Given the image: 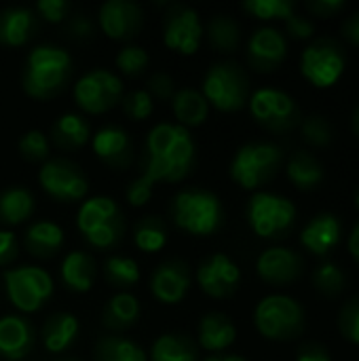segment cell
Instances as JSON below:
<instances>
[{"mask_svg":"<svg viewBox=\"0 0 359 361\" xmlns=\"http://www.w3.org/2000/svg\"><path fill=\"white\" fill-rule=\"evenodd\" d=\"M258 332L271 341H292L305 328V311L290 296L273 294L260 300L254 313Z\"/></svg>","mask_w":359,"mask_h":361,"instance_id":"3","label":"cell"},{"mask_svg":"<svg viewBox=\"0 0 359 361\" xmlns=\"http://www.w3.org/2000/svg\"><path fill=\"white\" fill-rule=\"evenodd\" d=\"M70 55L53 44L36 47L23 70V87L32 97H51L55 95L70 76Z\"/></svg>","mask_w":359,"mask_h":361,"instance_id":"2","label":"cell"},{"mask_svg":"<svg viewBox=\"0 0 359 361\" xmlns=\"http://www.w3.org/2000/svg\"><path fill=\"white\" fill-rule=\"evenodd\" d=\"M195 144L186 127L161 123L150 129L146 140L144 173L152 182H178L193 165Z\"/></svg>","mask_w":359,"mask_h":361,"instance_id":"1","label":"cell"},{"mask_svg":"<svg viewBox=\"0 0 359 361\" xmlns=\"http://www.w3.org/2000/svg\"><path fill=\"white\" fill-rule=\"evenodd\" d=\"M36 30V17L30 8L11 6L0 13V42L8 47L23 44Z\"/></svg>","mask_w":359,"mask_h":361,"instance_id":"23","label":"cell"},{"mask_svg":"<svg viewBox=\"0 0 359 361\" xmlns=\"http://www.w3.org/2000/svg\"><path fill=\"white\" fill-rule=\"evenodd\" d=\"M205 361H245L239 355H218V357H207Z\"/></svg>","mask_w":359,"mask_h":361,"instance_id":"55","label":"cell"},{"mask_svg":"<svg viewBox=\"0 0 359 361\" xmlns=\"http://www.w3.org/2000/svg\"><path fill=\"white\" fill-rule=\"evenodd\" d=\"M152 186H154V182H152L146 173H142V176H140L138 180H133V182L129 184V188H127V199H129V203L135 205V207L148 203V199L152 197Z\"/></svg>","mask_w":359,"mask_h":361,"instance_id":"45","label":"cell"},{"mask_svg":"<svg viewBox=\"0 0 359 361\" xmlns=\"http://www.w3.org/2000/svg\"><path fill=\"white\" fill-rule=\"evenodd\" d=\"M343 34H345V38H349V42H353L355 47H359V13H353L351 17L345 19Z\"/></svg>","mask_w":359,"mask_h":361,"instance_id":"53","label":"cell"},{"mask_svg":"<svg viewBox=\"0 0 359 361\" xmlns=\"http://www.w3.org/2000/svg\"><path fill=\"white\" fill-rule=\"evenodd\" d=\"M138 315H140L138 298L127 292H121L108 300L102 319H104V326L110 330H125L135 324Z\"/></svg>","mask_w":359,"mask_h":361,"instance_id":"28","label":"cell"},{"mask_svg":"<svg viewBox=\"0 0 359 361\" xmlns=\"http://www.w3.org/2000/svg\"><path fill=\"white\" fill-rule=\"evenodd\" d=\"M349 252L353 254V258L358 260L359 264V222L355 224V228H353V233L349 237Z\"/></svg>","mask_w":359,"mask_h":361,"instance_id":"54","label":"cell"},{"mask_svg":"<svg viewBox=\"0 0 359 361\" xmlns=\"http://www.w3.org/2000/svg\"><path fill=\"white\" fill-rule=\"evenodd\" d=\"M286 30L292 38H298V40H305V38H311L313 32H315V25L313 21H309L307 17H300V15H290L286 19Z\"/></svg>","mask_w":359,"mask_h":361,"instance_id":"46","label":"cell"},{"mask_svg":"<svg viewBox=\"0 0 359 361\" xmlns=\"http://www.w3.org/2000/svg\"><path fill=\"white\" fill-rule=\"evenodd\" d=\"M34 209V199L25 188L13 186L0 192V222L4 224H19L30 218Z\"/></svg>","mask_w":359,"mask_h":361,"instance_id":"33","label":"cell"},{"mask_svg":"<svg viewBox=\"0 0 359 361\" xmlns=\"http://www.w3.org/2000/svg\"><path fill=\"white\" fill-rule=\"evenodd\" d=\"M303 135L313 146H328L334 137V129L326 116H309L303 123Z\"/></svg>","mask_w":359,"mask_h":361,"instance_id":"40","label":"cell"},{"mask_svg":"<svg viewBox=\"0 0 359 361\" xmlns=\"http://www.w3.org/2000/svg\"><path fill=\"white\" fill-rule=\"evenodd\" d=\"M300 70H303V76L320 89H328L336 85V80L345 72L343 47L330 38L315 40L313 44L305 49L303 59H300Z\"/></svg>","mask_w":359,"mask_h":361,"instance_id":"9","label":"cell"},{"mask_svg":"<svg viewBox=\"0 0 359 361\" xmlns=\"http://www.w3.org/2000/svg\"><path fill=\"white\" fill-rule=\"evenodd\" d=\"M288 53L286 38L275 27H260L252 34L248 42V59L260 72L275 70Z\"/></svg>","mask_w":359,"mask_h":361,"instance_id":"16","label":"cell"},{"mask_svg":"<svg viewBox=\"0 0 359 361\" xmlns=\"http://www.w3.org/2000/svg\"><path fill=\"white\" fill-rule=\"evenodd\" d=\"M250 110L260 125L273 131H288L300 118L296 102L279 89H258L250 97Z\"/></svg>","mask_w":359,"mask_h":361,"instance_id":"11","label":"cell"},{"mask_svg":"<svg viewBox=\"0 0 359 361\" xmlns=\"http://www.w3.org/2000/svg\"><path fill=\"white\" fill-rule=\"evenodd\" d=\"M165 241H167V233H165V226H163L161 218L146 216L135 224L133 243L142 252H159L165 245Z\"/></svg>","mask_w":359,"mask_h":361,"instance_id":"35","label":"cell"},{"mask_svg":"<svg viewBox=\"0 0 359 361\" xmlns=\"http://www.w3.org/2000/svg\"><path fill=\"white\" fill-rule=\"evenodd\" d=\"M123 85L116 74L108 70H91L87 72L74 87V97L78 106L91 114L106 112L121 99Z\"/></svg>","mask_w":359,"mask_h":361,"instance_id":"12","label":"cell"},{"mask_svg":"<svg viewBox=\"0 0 359 361\" xmlns=\"http://www.w3.org/2000/svg\"><path fill=\"white\" fill-rule=\"evenodd\" d=\"M353 129H355V135L359 137V108L355 110V114H353Z\"/></svg>","mask_w":359,"mask_h":361,"instance_id":"56","label":"cell"},{"mask_svg":"<svg viewBox=\"0 0 359 361\" xmlns=\"http://www.w3.org/2000/svg\"><path fill=\"white\" fill-rule=\"evenodd\" d=\"M281 159L284 152L279 146L271 142H252L237 150L231 163V176L243 188L254 190L277 173Z\"/></svg>","mask_w":359,"mask_h":361,"instance_id":"5","label":"cell"},{"mask_svg":"<svg viewBox=\"0 0 359 361\" xmlns=\"http://www.w3.org/2000/svg\"><path fill=\"white\" fill-rule=\"evenodd\" d=\"M95 360L97 361H146V353L135 343L121 338V336H108L102 338L95 347Z\"/></svg>","mask_w":359,"mask_h":361,"instance_id":"34","label":"cell"},{"mask_svg":"<svg viewBox=\"0 0 359 361\" xmlns=\"http://www.w3.org/2000/svg\"><path fill=\"white\" fill-rule=\"evenodd\" d=\"M347 277L334 262H324L313 271V286L324 296H339L345 290Z\"/></svg>","mask_w":359,"mask_h":361,"instance_id":"37","label":"cell"},{"mask_svg":"<svg viewBox=\"0 0 359 361\" xmlns=\"http://www.w3.org/2000/svg\"><path fill=\"white\" fill-rule=\"evenodd\" d=\"M106 275L114 286H133L140 279L138 262L123 256H112L106 262Z\"/></svg>","mask_w":359,"mask_h":361,"instance_id":"39","label":"cell"},{"mask_svg":"<svg viewBox=\"0 0 359 361\" xmlns=\"http://www.w3.org/2000/svg\"><path fill=\"white\" fill-rule=\"evenodd\" d=\"M99 25L110 38H131L142 25V8L129 0H108L99 8Z\"/></svg>","mask_w":359,"mask_h":361,"instance_id":"17","label":"cell"},{"mask_svg":"<svg viewBox=\"0 0 359 361\" xmlns=\"http://www.w3.org/2000/svg\"><path fill=\"white\" fill-rule=\"evenodd\" d=\"M258 275L275 286L290 283L300 277L303 273V258L288 247H271L260 254L258 258Z\"/></svg>","mask_w":359,"mask_h":361,"instance_id":"18","label":"cell"},{"mask_svg":"<svg viewBox=\"0 0 359 361\" xmlns=\"http://www.w3.org/2000/svg\"><path fill=\"white\" fill-rule=\"evenodd\" d=\"M93 150L110 165H127L131 159V142L125 129L108 125L93 135Z\"/></svg>","mask_w":359,"mask_h":361,"instance_id":"22","label":"cell"},{"mask_svg":"<svg viewBox=\"0 0 359 361\" xmlns=\"http://www.w3.org/2000/svg\"><path fill=\"white\" fill-rule=\"evenodd\" d=\"M61 279L74 292H89L95 279V262L85 252H72L61 262Z\"/></svg>","mask_w":359,"mask_h":361,"instance_id":"25","label":"cell"},{"mask_svg":"<svg viewBox=\"0 0 359 361\" xmlns=\"http://www.w3.org/2000/svg\"><path fill=\"white\" fill-rule=\"evenodd\" d=\"M339 328H341V334L349 343L359 345V296L351 298L343 307V311L339 315Z\"/></svg>","mask_w":359,"mask_h":361,"instance_id":"41","label":"cell"},{"mask_svg":"<svg viewBox=\"0 0 359 361\" xmlns=\"http://www.w3.org/2000/svg\"><path fill=\"white\" fill-rule=\"evenodd\" d=\"M188 288H190L188 269L180 260H169V262L161 264L152 273V277H150V290H152V294L161 302H167V305L180 302L186 296Z\"/></svg>","mask_w":359,"mask_h":361,"instance_id":"19","label":"cell"},{"mask_svg":"<svg viewBox=\"0 0 359 361\" xmlns=\"http://www.w3.org/2000/svg\"><path fill=\"white\" fill-rule=\"evenodd\" d=\"M239 279H241V273L226 254H214L212 258L201 262L197 271V281L201 290L214 298L231 296L237 290Z\"/></svg>","mask_w":359,"mask_h":361,"instance_id":"15","label":"cell"},{"mask_svg":"<svg viewBox=\"0 0 359 361\" xmlns=\"http://www.w3.org/2000/svg\"><path fill=\"white\" fill-rule=\"evenodd\" d=\"M209 40L220 51H235L239 44V25L226 15H218L209 21Z\"/></svg>","mask_w":359,"mask_h":361,"instance_id":"36","label":"cell"},{"mask_svg":"<svg viewBox=\"0 0 359 361\" xmlns=\"http://www.w3.org/2000/svg\"><path fill=\"white\" fill-rule=\"evenodd\" d=\"M152 361H197V347L188 336L163 334L157 338L150 351Z\"/></svg>","mask_w":359,"mask_h":361,"instance_id":"31","label":"cell"},{"mask_svg":"<svg viewBox=\"0 0 359 361\" xmlns=\"http://www.w3.org/2000/svg\"><path fill=\"white\" fill-rule=\"evenodd\" d=\"M53 140L61 148H78L89 140V123L74 112L61 114L51 127Z\"/></svg>","mask_w":359,"mask_h":361,"instance_id":"30","label":"cell"},{"mask_svg":"<svg viewBox=\"0 0 359 361\" xmlns=\"http://www.w3.org/2000/svg\"><path fill=\"white\" fill-rule=\"evenodd\" d=\"M203 97L218 110H239L248 102L245 72L233 61L214 63L203 78Z\"/></svg>","mask_w":359,"mask_h":361,"instance_id":"8","label":"cell"},{"mask_svg":"<svg viewBox=\"0 0 359 361\" xmlns=\"http://www.w3.org/2000/svg\"><path fill=\"white\" fill-rule=\"evenodd\" d=\"M123 108H125L127 116H131V118H135V121H144V118H148V116L152 114V108H154L152 95H150L148 91L138 89V91H133V93H129V95L125 97Z\"/></svg>","mask_w":359,"mask_h":361,"instance_id":"44","label":"cell"},{"mask_svg":"<svg viewBox=\"0 0 359 361\" xmlns=\"http://www.w3.org/2000/svg\"><path fill=\"white\" fill-rule=\"evenodd\" d=\"M243 8L258 19H288L294 15L292 0H248Z\"/></svg>","mask_w":359,"mask_h":361,"instance_id":"38","label":"cell"},{"mask_svg":"<svg viewBox=\"0 0 359 361\" xmlns=\"http://www.w3.org/2000/svg\"><path fill=\"white\" fill-rule=\"evenodd\" d=\"M78 334V319L68 313H57L47 319L42 328V343L47 351L61 353L66 351Z\"/></svg>","mask_w":359,"mask_h":361,"instance_id":"26","label":"cell"},{"mask_svg":"<svg viewBox=\"0 0 359 361\" xmlns=\"http://www.w3.org/2000/svg\"><path fill=\"white\" fill-rule=\"evenodd\" d=\"M32 326L28 319L6 315L0 319V355L6 360H21L32 347Z\"/></svg>","mask_w":359,"mask_h":361,"instance_id":"21","label":"cell"},{"mask_svg":"<svg viewBox=\"0 0 359 361\" xmlns=\"http://www.w3.org/2000/svg\"><path fill=\"white\" fill-rule=\"evenodd\" d=\"M355 203H358V209H359V190L355 192Z\"/></svg>","mask_w":359,"mask_h":361,"instance_id":"57","label":"cell"},{"mask_svg":"<svg viewBox=\"0 0 359 361\" xmlns=\"http://www.w3.org/2000/svg\"><path fill=\"white\" fill-rule=\"evenodd\" d=\"M341 241V222L332 214L315 216L300 233V243L315 256H328V252Z\"/></svg>","mask_w":359,"mask_h":361,"instance_id":"20","label":"cell"},{"mask_svg":"<svg viewBox=\"0 0 359 361\" xmlns=\"http://www.w3.org/2000/svg\"><path fill=\"white\" fill-rule=\"evenodd\" d=\"M174 220L193 235H212L222 224L220 199L207 190H182L174 199Z\"/></svg>","mask_w":359,"mask_h":361,"instance_id":"6","label":"cell"},{"mask_svg":"<svg viewBox=\"0 0 359 361\" xmlns=\"http://www.w3.org/2000/svg\"><path fill=\"white\" fill-rule=\"evenodd\" d=\"M63 241V233L53 222H36L25 233V245L28 250L38 258L53 256Z\"/></svg>","mask_w":359,"mask_h":361,"instance_id":"29","label":"cell"},{"mask_svg":"<svg viewBox=\"0 0 359 361\" xmlns=\"http://www.w3.org/2000/svg\"><path fill=\"white\" fill-rule=\"evenodd\" d=\"M66 30L70 32L72 38H89V36L93 34V23H91V19L85 17V15H74V17L68 21V27H66Z\"/></svg>","mask_w":359,"mask_h":361,"instance_id":"50","label":"cell"},{"mask_svg":"<svg viewBox=\"0 0 359 361\" xmlns=\"http://www.w3.org/2000/svg\"><path fill=\"white\" fill-rule=\"evenodd\" d=\"M296 361H332V357L326 347H322L317 343H307L298 349Z\"/></svg>","mask_w":359,"mask_h":361,"instance_id":"49","label":"cell"},{"mask_svg":"<svg viewBox=\"0 0 359 361\" xmlns=\"http://www.w3.org/2000/svg\"><path fill=\"white\" fill-rule=\"evenodd\" d=\"M209 104L203 93L195 89H182L174 95V114L184 125H201L207 118Z\"/></svg>","mask_w":359,"mask_h":361,"instance_id":"32","label":"cell"},{"mask_svg":"<svg viewBox=\"0 0 359 361\" xmlns=\"http://www.w3.org/2000/svg\"><path fill=\"white\" fill-rule=\"evenodd\" d=\"M19 150L30 161H40L49 154V140L42 131L32 129L19 140Z\"/></svg>","mask_w":359,"mask_h":361,"instance_id":"43","label":"cell"},{"mask_svg":"<svg viewBox=\"0 0 359 361\" xmlns=\"http://www.w3.org/2000/svg\"><path fill=\"white\" fill-rule=\"evenodd\" d=\"M116 66L121 72L133 76L144 72V68L148 66V55L142 47H125L118 55H116Z\"/></svg>","mask_w":359,"mask_h":361,"instance_id":"42","label":"cell"},{"mask_svg":"<svg viewBox=\"0 0 359 361\" xmlns=\"http://www.w3.org/2000/svg\"><path fill=\"white\" fill-rule=\"evenodd\" d=\"M288 178L292 180L296 188L313 190L324 180V167L313 154L300 150V152H294L288 163Z\"/></svg>","mask_w":359,"mask_h":361,"instance_id":"27","label":"cell"},{"mask_svg":"<svg viewBox=\"0 0 359 361\" xmlns=\"http://www.w3.org/2000/svg\"><path fill=\"white\" fill-rule=\"evenodd\" d=\"M17 256V239L11 231H0V264H8Z\"/></svg>","mask_w":359,"mask_h":361,"instance_id":"51","label":"cell"},{"mask_svg":"<svg viewBox=\"0 0 359 361\" xmlns=\"http://www.w3.org/2000/svg\"><path fill=\"white\" fill-rule=\"evenodd\" d=\"M36 8L49 21H61L66 17V13L70 11V4L66 0H40L36 4Z\"/></svg>","mask_w":359,"mask_h":361,"instance_id":"47","label":"cell"},{"mask_svg":"<svg viewBox=\"0 0 359 361\" xmlns=\"http://www.w3.org/2000/svg\"><path fill=\"white\" fill-rule=\"evenodd\" d=\"M78 228L95 247H112L123 237V216L110 197H91L78 209Z\"/></svg>","mask_w":359,"mask_h":361,"instance_id":"4","label":"cell"},{"mask_svg":"<svg viewBox=\"0 0 359 361\" xmlns=\"http://www.w3.org/2000/svg\"><path fill=\"white\" fill-rule=\"evenodd\" d=\"M40 184L51 197L59 201H78L87 195L89 188L83 171L74 163L63 159H53L42 165Z\"/></svg>","mask_w":359,"mask_h":361,"instance_id":"13","label":"cell"},{"mask_svg":"<svg viewBox=\"0 0 359 361\" xmlns=\"http://www.w3.org/2000/svg\"><path fill=\"white\" fill-rule=\"evenodd\" d=\"M307 6L317 17H332L334 13H339L345 6V2L343 0H311Z\"/></svg>","mask_w":359,"mask_h":361,"instance_id":"52","label":"cell"},{"mask_svg":"<svg viewBox=\"0 0 359 361\" xmlns=\"http://www.w3.org/2000/svg\"><path fill=\"white\" fill-rule=\"evenodd\" d=\"M203 36L199 13L190 6H174L169 17L165 19V44L174 51L190 55L199 49Z\"/></svg>","mask_w":359,"mask_h":361,"instance_id":"14","label":"cell"},{"mask_svg":"<svg viewBox=\"0 0 359 361\" xmlns=\"http://www.w3.org/2000/svg\"><path fill=\"white\" fill-rule=\"evenodd\" d=\"M237 330L222 313H209L199 324V345L207 351H224L235 343Z\"/></svg>","mask_w":359,"mask_h":361,"instance_id":"24","label":"cell"},{"mask_svg":"<svg viewBox=\"0 0 359 361\" xmlns=\"http://www.w3.org/2000/svg\"><path fill=\"white\" fill-rule=\"evenodd\" d=\"M6 294L11 302L25 313L42 307V302L53 294V281L47 271L38 267H19L4 273Z\"/></svg>","mask_w":359,"mask_h":361,"instance_id":"10","label":"cell"},{"mask_svg":"<svg viewBox=\"0 0 359 361\" xmlns=\"http://www.w3.org/2000/svg\"><path fill=\"white\" fill-rule=\"evenodd\" d=\"M248 220L252 231L262 239L284 237L296 220V207L290 199L273 192H256L250 199Z\"/></svg>","mask_w":359,"mask_h":361,"instance_id":"7","label":"cell"},{"mask_svg":"<svg viewBox=\"0 0 359 361\" xmlns=\"http://www.w3.org/2000/svg\"><path fill=\"white\" fill-rule=\"evenodd\" d=\"M150 93H154L159 99H169L174 95V80L171 76L159 72L150 78Z\"/></svg>","mask_w":359,"mask_h":361,"instance_id":"48","label":"cell"}]
</instances>
